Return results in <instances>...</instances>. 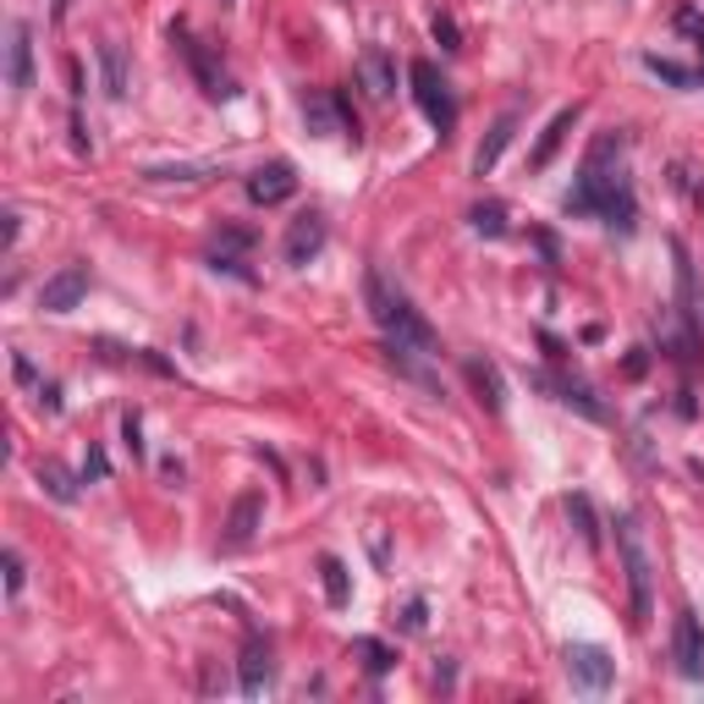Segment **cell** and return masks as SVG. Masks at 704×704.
Instances as JSON below:
<instances>
[{"label": "cell", "mask_w": 704, "mask_h": 704, "mask_svg": "<svg viewBox=\"0 0 704 704\" xmlns=\"http://www.w3.org/2000/svg\"><path fill=\"white\" fill-rule=\"evenodd\" d=\"M633 182H628V165H622V139L605 133V139L589 143L583 165H578V187L567 193V215H600L622 232H633Z\"/></svg>", "instance_id": "6da1fadb"}, {"label": "cell", "mask_w": 704, "mask_h": 704, "mask_svg": "<svg viewBox=\"0 0 704 704\" xmlns=\"http://www.w3.org/2000/svg\"><path fill=\"white\" fill-rule=\"evenodd\" d=\"M364 303H369L375 325H380V330H386L397 347H419V353H429V347H435L429 319H424L419 308L408 303V292H397V286L386 282L380 271H364Z\"/></svg>", "instance_id": "7a4b0ae2"}, {"label": "cell", "mask_w": 704, "mask_h": 704, "mask_svg": "<svg viewBox=\"0 0 704 704\" xmlns=\"http://www.w3.org/2000/svg\"><path fill=\"white\" fill-rule=\"evenodd\" d=\"M616 551H622V572H628V589H633V622H650V551H644V534H639L633 512L616 518Z\"/></svg>", "instance_id": "3957f363"}, {"label": "cell", "mask_w": 704, "mask_h": 704, "mask_svg": "<svg viewBox=\"0 0 704 704\" xmlns=\"http://www.w3.org/2000/svg\"><path fill=\"white\" fill-rule=\"evenodd\" d=\"M408 83H414V100H419V111L429 116V127L446 139V133L457 127V100H451V83L435 72V61H414V67H408Z\"/></svg>", "instance_id": "277c9868"}, {"label": "cell", "mask_w": 704, "mask_h": 704, "mask_svg": "<svg viewBox=\"0 0 704 704\" xmlns=\"http://www.w3.org/2000/svg\"><path fill=\"white\" fill-rule=\"evenodd\" d=\"M303 122H308V133H319V139L347 133V139L358 143V116L347 111L341 94H314V100H303Z\"/></svg>", "instance_id": "5b68a950"}, {"label": "cell", "mask_w": 704, "mask_h": 704, "mask_svg": "<svg viewBox=\"0 0 704 704\" xmlns=\"http://www.w3.org/2000/svg\"><path fill=\"white\" fill-rule=\"evenodd\" d=\"M567 672H572V683H578V688L600 694V688H611L616 661H611L600 644H567Z\"/></svg>", "instance_id": "8992f818"}, {"label": "cell", "mask_w": 704, "mask_h": 704, "mask_svg": "<svg viewBox=\"0 0 704 704\" xmlns=\"http://www.w3.org/2000/svg\"><path fill=\"white\" fill-rule=\"evenodd\" d=\"M83 292H89V265H67L39 286V308L44 314H72L83 303Z\"/></svg>", "instance_id": "52a82bcc"}, {"label": "cell", "mask_w": 704, "mask_h": 704, "mask_svg": "<svg viewBox=\"0 0 704 704\" xmlns=\"http://www.w3.org/2000/svg\"><path fill=\"white\" fill-rule=\"evenodd\" d=\"M672 655H677V672H683L688 683H704V633H700V616H694V611H683V616H677Z\"/></svg>", "instance_id": "ba28073f"}, {"label": "cell", "mask_w": 704, "mask_h": 704, "mask_svg": "<svg viewBox=\"0 0 704 704\" xmlns=\"http://www.w3.org/2000/svg\"><path fill=\"white\" fill-rule=\"evenodd\" d=\"M292 193H297V171H292L286 160H271V165H259V171L248 176V198L265 204V210H271V204H286Z\"/></svg>", "instance_id": "9c48e42d"}, {"label": "cell", "mask_w": 704, "mask_h": 704, "mask_svg": "<svg viewBox=\"0 0 704 704\" xmlns=\"http://www.w3.org/2000/svg\"><path fill=\"white\" fill-rule=\"evenodd\" d=\"M6 83H11V94H28L33 89V33H28V22H11V67H6Z\"/></svg>", "instance_id": "30bf717a"}, {"label": "cell", "mask_w": 704, "mask_h": 704, "mask_svg": "<svg viewBox=\"0 0 704 704\" xmlns=\"http://www.w3.org/2000/svg\"><path fill=\"white\" fill-rule=\"evenodd\" d=\"M319 248H325V221L319 215H297L292 232H286V265H308Z\"/></svg>", "instance_id": "8fae6325"}, {"label": "cell", "mask_w": 704, "mask_h": 704, "mask_svg": "<svg viewBox=\"0 0 704 704\" xmlns=\"http://www.w3.org/2000/svg\"><path fill=\"white\" fill-rule=\"evenodd\" d=\"M358 78H364V89H369L375 100H391V94H397V67H391V55L375 50V44L358 55Z\"/></svg>", "instance_id": "7c38bea8"}, {"label": "cell", "mask_w": 704, "mask_h": 704, "mask_svg": "<svg viewBox=\"0 0 704 704\" xmlns=\"http://www.w3.org/2000/svg\"><path fill=\"white\" fill-rule=\"evenodd\" d=\"M518 133V111H507V116H496V127L484 133V143L473 149V176H484V171H496V160L507 154V143Z\"/></svg>", "instance_id": "4fadbf2b"}, {"label": "cell", "mask_w": 704, "mask_h": 704, "mask_svg": "<svg viewBox=\"0 0 704 704\" xmlns=\"http://www.w3.org/2000/svg\"><path fill=\"white\" fill-rule=\"evenodd\" d=\"M265 683H271V644L265 639H248V650H243V694L259 700Z\"/></svg>", "instance_id": "5bb4252c"}, {"label": "cell", "mask_w": 704, "mask_h": 704, "mask_svg": "<svg viewBox=\"0 0 704 704\" xmlns=\"http://www.w3.org/2000/svg\"><path fill=\"white\" fill-rule=\"evenodd\" d=\"M259 512H265V501H259V496H243V501L232 507V518H226V545H232V551L254 540V529H259Z\"/></svg>", "instance_id": "9a60e30c"}, {"label": "cell", "mask_w": 704, "mask_h": 704, "mask_svg": "<svg viewBox=\"0 0 704 704\" xmlns=\"http://www.w3.org/2000/svg\"><path fill=\"white\" fill-rule=\"evenodd\" d=\"M540 386H551V391H557V402H562V408H578V414H583V419L605 424V408H600V402H594V397H589V386H578V380H545V375H540Z\"/></svg>", "instance_id": "2e32d148"}, {"label": "cell", "mask_w": 704, "mask_h": 704, "mask_svg": "<svg viewBox=\"0 0 704 704\" xmlns=\"http://www.w3.org/2000/svg\"><path fill=\"white\" fill-rule=\"evenodd\" d=\"M468 380H473V391H479V402H484L490 414H501V408H507V397H501V375H496V364H479V358H468Z\"/></svg>", "instance_id": "e0dca14e"}, {"label": "cell", "mask_w": 704, "mask_h": 704, "mask_svg": "<svg viewBox=\"0 0 704 704\" xmlns=\"http://www.w3.org/2000/svg\"><path fill=\"white\" fill-rule=\"evenodd\" d=\"M319 583H325V600H330L336 611L353 600V578H347V567L336 562V557H319Z\"/></svg>", "instance_id": "ac0fdd59"}, {"label": "cell", "mask_w": 704, "mask_h": 704, "mask_svg": "<svg viewBox=\"0 0 704 704\" xmlns=\"http://www.w3.org/2000/svg\"><path fill=\"white\" fill-rule=\"evenodd\" d=\"M572 122H578V105H572V111H562V116L545 127V139L534 143V154H529V165H534V171H545V165H551V154L562 149V139H567V127H572Z\"/></svg>", "instance_id": "d6986e66"}, {"label": "cell", "mask_w": 704, "mask_h": 704, "mask_svg": "<svg viewBox=\"0 0 704 704\" xmlns=\"http://www.w3.org/2000/svg\"><path fill=\"white\" fill-rule=\"evenodd\" d=\"M100 67H105V94H111V100H127V61H122V44H100Z\"/></svg>", "instance_id": "ffe728a7"}, {"label": "cell", "mask_w": 704, "mask_h": 704, "mask_svg": "<svg viewBox=\"0 0 704 704\" xmlns=\"http://www.w3.org/2000/svg\"><path fill=\"white\" fill-rule=\"evenodd\" d=\"M567 512H572V523H578V540L594 551V545H600V523H594V507H589V496H567Z\"/></svg>", "instance_id": "44dd1931"}, {"label": "cell", "mask_w": 704, "mask_h": 704, "mask_svg": "<svg viewBox=\"0 0 704 704\" xmlns=\"http://www.w3.org/2000/svg\"><path fill=\"white\" fill-rule=\"evenodd\" d=\"M468 221H473V232H484V237H507V210H501L496 198H490V204H473Z\"/></svg>", "instance_id": "7402d4cb"}, {"label": "cell", "mask_w": 704, "mask_h": 704, "mask_svg": "<svg viewBox=\"0 0 704 704\" xmlns=\"http://www.w3.org/2000/svg\"><path fill=\"white\" fill-rule=\"evenodd\" d=\"M353 650H358V655H364V666H369V672H375V677H380V672H391V666H397V655H391V650H386V644H380V639H353Z\"/></svg>", "instance_id": "603a6c76"}, {"label": "cell", "mask_w": 704, "mask_h": 704, "mask_svg": "<svg viewBox=\"0 0 704 704\" xmlns=\"http://www.w3.org/2000/svg\"><path fill=\"white\" fill-rule=\"evenodd\" d=\"M644 67H650L655 78H666V83H677V89H694V83H700V72H683L677 61H661V55H644Z\"/></svg>", "instance_id": "cb8c5ba5"}, {"label": "cell", "mask_w": 704, "mask_h": 704, "mask_svg": "<svg viewBox=\"0 0 704 704\" xmlns=\"http://www.w3.org/2000/svg\"><path fill=\"white\" fill-rule=\"evenodd\" d=\"M39 484H44V490H50L55 501H78V490H72V479H67V473H61L55 462H44V468H39Z\"/></svg>", "instance_id": "d4e9b609"}, {"label": "cell", "mask_w": 704, "mask_h": 704, "mask_svg": "<svg viewBox=\"0 0 704 704\" xmlns=\"http://www.w3.org/2000/svg\"><path fill=\"white\" fill-rule=\"evenodd\" d=\"M435 39H440V50H462V33L451 17H435Z\"/></svg>", "instance_id": "484cf974"}, {"label": "cell", "mask_w": 704, "mask_h": 704, "mask_svg": "<svg viewBox=\"0 0 704 704\" xmlns=\"http://www.w3.org/2000/svg\"><path fill=\"white\" fill-rule=\"evenodd\" d=\"M6 589H11V594L22 589V557H17V551H6Z\"/></svg>", "instance_id": "4316f807"}, {"label": "cell", "mask_w": 704, "mask_h": 704, "mask_svg": "<svg viewBox=\"0 0 704 704\" xmlns=\"http://www.w3.org/2000/svg\"><path fill=\"white\" fill-rule=\"evenodd\" d=\"M83 479H105V457H100V451L83 457Z\"/></svg>", "instance_id": "83f0119b"}, {"label": "cell", "mask_w": 704, "mask_h": 704, "mask_svg": "<svg viewBox=\"0 0 704 704\" xmlns=\"http://www.w3.org/2000/svg\"><path fill=\"white\" fill-rule=\"evenodd\" d=\"M402 628H408V633H419L424 628V600H414V605L402 611Z\"/></svg>", "instance_id": "f1b7e54d"}, {"label": "cell", "mask_w": 704, "mask_h": 704, "mask_svg": "<svg viewBox=\"0 0 704 704\" xmlns=\"http://www.w3.org/2000/svg\"><path fill=\"white\" fill-rule=\"evenodd\" d=\"M122 435H127V446H133V457H143V440H139V419L122 424Z\"/></svg>", "instance_id": "f546056e"}]
</instances>
